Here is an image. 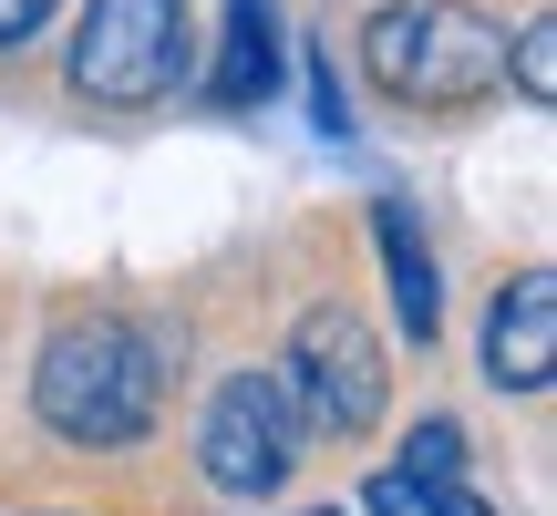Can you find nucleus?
Listing matches in <instances>:
<instances>
[{
  "mask_svg": "<svg viewBox=\"0 0 557 516\" xmlns=\"http://www.w3.org/2000/svg\"><path fill=\"white\" fill-rule=\"evenodd\" d=\"M269 94H278V21H269V0H227L218 62H207V103L248 114V103H269Z\"/></svg>",
  "mask_w": 557,
  "mask_h": 516,
  "instance_id": "7",
  "label": "nucleus"
},
{
  "mask_svg": "<svg viewBox=\"0 0 557 516\" xmlns=\"http://www.w3.org/2000/svg\"><path fill=\"white\" fill-rule=\"evenodd\" d=\"M197 62V11L186 0H83V32H73V94L83 103H165Z\"/></svg>",
  "mask_w": 557,
  "mask_h": 516,
  "instance_id": "3",
  "label": "nucleus"
},
{
  "mask_svg": "<svg viewBox=\"0 0 557 516\" xmlns=\"http://www.w3.org/2000/svg\"><path fill=\"white\" fill-rule=\"evenodd\" d=\"M289 414H310L320 434H372L382 423V341L351 299H320L289 331Z\"/></svg>",
  "mask_w": 557,
  "mask_h": 516,
  "instance_id": "4",
  "label": "nucleus"
},
{
  "mask_svg": "<svg viewBox=\"0 0 557 516\" xmlns=\"http://www.w3.org/2000/svg\"><path fill=\"white\" fill-rule=\"evenodd\" d=\"M310 516H341V506H310Z\"/></svg>",
  "mask_w": 557,
  "mask_h": 516,
  "instance_id": "15",
  "label": "nucleus"
},
{
  "mask_svg": "<svg viewBox=\"0 0 557 516\" xmlns=\"http://www.w3.org/2000/svg\"><path fill=\"white\" fill-rule=\"evenodd\" d=\"M310 103H320V124L341 135V83H331V52H310Z\"/></svg>",
  "mask_w": 557,
  "mask_h": 516,
  "instance_id": "13",
  "label": "nucleus"
},
{
  "mask_svg": "<svg viewBox=\"0 0 557 516\" xmlns=\"http://www.w3.org/2000/svg\"><path fill=\"white\" fill-rule=\"evenodd\" d=\"M197 465H207V486H227V496H278L289 465H299L289 393H278L269 372H227L218 393H207V414H197Z\"/></svg>",
  "mask_w": 557,
  "mask_h": 516,
  "instance_id": "5",
  "label": "nucleus"
},
{
  "mask_svg": "<svg viewBox=\"0 0 557 516\" xmlns=\"http://www.w3.org/2000/svg\"><path fill=\"white\" fill-rule=\"evenodd\" d=\"M361 62L393 103H485L506 83V32L465 0H382L361 21Z\"/></svg>",
  "mask_w": 557,
  "mask_h": 516,
  "instance_id": "2",
  "label": "nucleus"
},
{
  "mask_svg": "<svg viewBox=\"0 0 557 516\" xmlns=\"http://www.w3.org/2000/svg\"><path fill=\"white\" fill-rule=\"evenodd\" d=\"M52 11H62V0H0V52H21V41H32Z\"/></svg>",
  "mask_w": 557,
  "mask_h": 516,
  "instance_id": "11",
  "label": "nucleus"
},
{
  "mask_svg": "<svg viewBox=\"0 0 557 516\" xmlns=\"http://www.w3.org/2000/svg\"><path fill=\"white\" fill-rule=\"evenodd\" d=\"M403 476H413V486H455L465 476V423L455 414L413 423V434H403Z\"/></svg>",
  "mask_w": 557,
  "mask_h": 516,
  "instance_id": "9",
  "label": "nucleus"
},
{
  "mask_svg": "<svg viewBox=\"0 0 557 516\" xmlns=\"http://www.w3.org/2000/svg\"><path fill=\"white\" fill-rule=\"evenodd\" d=\"M547 372H557V279L517 269L485 310V382L496 393H547Z\"/></svg>",
  "mask_w": 557,
  "mask_h": 516,
  "instance_id": "6",
  "label": "nucleus"
},
{
  "mask_svg": "<svg viewBox=\"0 0 557 516\" xmlns=\"http://www.w3.org/2000/svg\"><path fill=\"white\" fill-rule=\"evenodd\" d=\"M517 94H527V103H557V21H547V11L517 32Z\"/></svg>",
  "mask_w": 557,
  "mask_h": 516,
  "instance_id": "10",
  "label": "nucleus"
},
{
  "mask_svg": "<svg viewBox=\"0 0 557 516\" xmlns=\"http://www.w3.org/2000/svg\"><path fill=\"white\" fill-rule=\"evenodd\" d=\"M372 238H382V269H393V310H403V331L434 341V331H444V279H434V248H423L413 207L382 197V207H372Z\"/></svg>",
  "mask_w": 557,
  "mask_h": 516,
  "instance_id": "8",
  "label": "nucleus"
},
{
  "mask_svg": "<svg viewBox=\"0 0 557 516\" xmlns=\"http://www.w3.org/2000/svg\"><path fill=\"white\" fill-rule=\"evenodd\" d=\"M361 506H372V516H413L423 486H413V476H372V496H361Z\"/></svg>",
  "mask_w": 557,
  "mask_h": 516,
  "instance_id": "12",
  "label": "nucleus"
},
{
  "mask_svg": "<svg viewBox=\"0 0 557 516\" xmlns=\"http://www.w3.org/2000/svg\"><path fill=\"white\" fill-rule=\"evenodd\" d=\"M156 393H165V361H156V341H145L124 310L62 320V331L41 341V361H32L41 423H52L62 444H103V455L156 423Z\"/></svg>",
  "mask_w": 557,
  "mask_h": 516,
  "instance_id": "1",
  "label": "nucleus"
},
{
  "mask_svg": "<svg viewBox=\"0 0 557 516\" xmlns=\"http://www.w3.org/2000/svg\"><path fill=\"white\" fill-rule=\"evenodd\" d=\"M423 516H496V506L465 496V486H423Z\"/></svg>",
  "mask_w": 557,
  "mask_h": 516,
  "instance_id": "14",
  "label": "nucleus"
}]
</instances>
